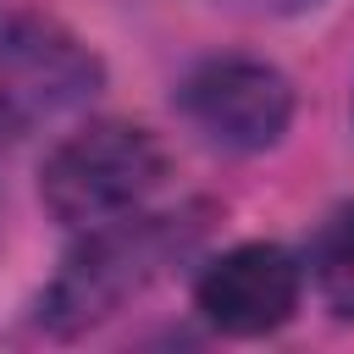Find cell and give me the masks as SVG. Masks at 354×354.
<instances>
[{"mask_svg":"<svg viewBox=\"0 0 354 354\" xmlns=\"http://www.w3.org/2000/svg\"><path fill=\"white\" fill-rule=\"evenodd\" d=\"M205 205L183 210H127L100 227H77V243L61 254L55 277L39 293V326L50 337H83L149 293L177 260L194 254L205 232Z\"/></svg>","mask_w":354,"mask_h":354,"instance_id":"6da1fadb","label":"cell"},{"mask_svg":"<svg viewBox=\"0 0 354 354\" xmlns=\"http://www.w3.org/2000/svg\"><path fill=\"white\" fill-rule=\"evenodd\" d=\"M171 160L166 144L122 116H100L83 122L77 133H66L44 166H39V205L61 221V227H100L116 221L127 210H144L149 194L166 183Z\"/></svg>","mask_w":354,"mask_h":354,"instance_id":"7a4b0ae2","label":"cell"},{"mask_svg":"<svg viewBox=\"0 0 354 354\" xmlns=\"http://www.w3.org/2000/svg\"><path fill=\"white\" fill-rule=\"evenodd\" d=\"M177 116L221 155H266L288 138L299 94L282 66L260 55H205L171 88Z\"/></svg>","mask_w":354,"mask_h":354,"instance_id":"3957f363","label":"cell"},{"mask_svg":"<svg viewBox=\"0 0 354 354\" xmlns=\"http://www.w3.org/2000/svg\"><path fill=\"white\" fill-rule=\"evenodd\" d=\"M105 61L44 11H0V133H28L88 105Z\"/></svg>","mask_w":354,"mask_h":354,"instance_id":"277c9868","label":"cell"},{"mask_svg":"<svg viewBox=\"0 0 354 354\" xmlns=\"http://www.w3.org/2000/svg\"><path fill=\"white\" fill-rule=\"evenodd\" d=\"M304 260L282 243H232L194 277V310L221 337H266L299 315Z\"/></svg>","mask_w":354,"mask_h":354,"instance_id":"5b68a950","label":"cell"},{"mask_svg":"<svg viewBox=\"0 0 354 354\" xmlns=\"http://www.w3.org/2000/svg\"><path fill=\"white\" fill-rule=\"evenodd\" d=\"M304 277L337 321H354V199L326 210L304 249Z\"/></svg>","mask_w":354,"mask_h":354,"instance_id":"8992f818","label":"cell"},{"mask_svg":"<svg viewBox=\"0 0 354 354\" xmlns=\"http://www.w3.org/2000/svg\"><path fill=\"white\" fill-rule=\"evenodd\" d=\"M216 6H227V11H238V17H304V11H315L321 0H216Z\"/></svg>","mask_w":354,"mask_h":354,"instance_id":"52a82bcc","label":"cell"}]
</instances>
